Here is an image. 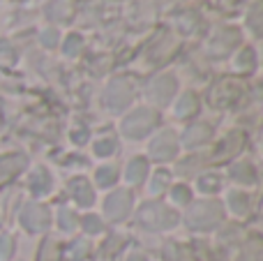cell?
<instances>
[{
  "instance_id": "6da1fadb",
  "label": "cell",
  "mask_w": 263,
  "mask_h": 261,
  "mask_svg": "<svg viewBox=\"0 0 263 261\" xmlns=\"http://www.w3.org/2000/svg\"><path fill=\"white\" fill-rule=\"evenodd\" d=\"M222 217V208H219L217 201H203V203H196L192 208V213L187 215V225L194 227V229H210L215 227Z\"/></svg>"
},
{
  "instance_id": "7a4b0ae2",
  "label": "cell",
  "mask_w": 263,
  "mask_h": 261,
  "mask_svg": "<svg viewBox=\"0 0 263 261\" xmlns=\"http://www.w3.org/2000/svg\"><path fill=\"white\" fill-rule=\"evenodd\" d=\"M139 220L148 229H168V227L176 225V213H171L159 203H148V206L141 208Z\"/></svg>"
},
{
  "instance_id": "3957f363",
  "label": "cell",
  "mask_w": 263,
  "mask_h": 261,
  "mask_svg": "<svg viewBox=\"0 0 263 261\" xmlns=\"http://www.w3.org/2000/svg\"><path fill=\"white\" fill-rule=\"evenodd\" d=\"M155 120H157V116H155L153 111L139 109V111H134V114H132L129 118L123 123V132L127 134L129 139H141V137H145V134L153 129Z\"/></svg>"
},
{
  "instance_id": "277c9868",
  "label": "cell",
  "mask_w": 263,
  "mask_h": 261,
  "mask_svg": "<svg viewBox=\"0 0 263 261\" xmlns=\"http://www.w3.org/2000/svg\"><path fill=\"white\" fill-rule=\"evenodd\" d=\"M176 153H178V141H176V134L173 132H162L150 143V155H153L155 160H168V157H173Z\"/></svg>"
},
{
  "instance_id": "5b68a950",
  "label": "cell",
  "mask_w": 263,
  "mask_h": 261,
  "mask_svg": "<svg viewBox=\"0 0 263 261\" xmlns=\"http://www.w3.org/2000/svg\"><path fill=\"white\" fill-rule=\"evenodd\" d=\"M21 225L28 231H44L46 225H49V211L40 203H32L21 213Z\"/></svg>"
},
{
  "instance_id": "8992f818",
  "label": "cell",
  "mask_w": 263,
  "mask_h": 261,
  "mask_svg": "<svg viewBox=\"0 0 263 261\" xmlns=\"http://www.w3.org/2000/svg\"><path fill=\"white\" fill-rule=\"evenodd\" d=\"M129 194L125 192V190H118L116 194H111L109 199H106V215L111 217V220H123V217H127L129 213Z\"/></svg>"
},
{
  "instance_id": "52a82bcc",
  "label": "cell",
  "mask_w": 263,
  "mask_h": 261,
  "mask_svg": "<svg viewBox=\"0 0 263 261\" xmlns=\"http://www.w3.org/2000/svg\"><path fill=\"white\" fill-rule=\"evenodd\" d=\"M30 190L32 194H37V197H42V194H46L51 190V176L46 169H37L35 174L30 176Z\"/></svg>"
},
{
  "instance_id": "ba28073f",
  "label": "cell",
  "mask_w": 263,
  "mask_h": 261,
  "mask_svg": "<svg viewBox=\"0 0 263 261\" xmlns=\"http://www.w3.org/2000/svg\"><path fill=\"white\" fill-rule=\"evenodd\" d=\"M173 88H176V83H173V79H159L157 83H155L153 88H150V97H155L157 102H168V97H171Z\"/></svg>"
},
{
  "instance_id": "9c48e42d",
  "label": "cell",
  "mask_w": 263,
  "mask_h": 261,
  "mask_svg": "<svg viewBox=\"0 0 263 261\" xmlns=\"http://www.w3.org/2000/svg\"><path fill=\"white\" fill-rule=\"evenodd\" d=\"M72 194H74V199L79 201V206H90L92 203V190L83 178H79V180H74L72 183Z\"/></svg>"
},
{
  "instance_id": "30bf717a",
  "label": "cell",
  "mask_w": 263,
  "mask_h": 261,
  "mask_svg": "<svg viewBox=\"0 0 263 261\" xmlns=\"http://www.w3.org/2000/svg\"><path fill=\"white\" fill-rule=\"evenodd\" d=\"M145 174H148V164H145V160L136 157V160L129 162V166H127V180L129 183H141V180L145 178Z\"/></svg>"
},
{
  "instance_id": "8fae6325",
  "label": "cell",
  "mask_w": 263,
  "mask_h": 261,
  "mask_svg": "<svg viewBox=\"0 0 263 261\" xmlns=\"http://www.w3.org/2000/svg\"><path fill=\"white\" fill-rule=\"evenodd\" d=\"M127 102H129V92L120 90V86L111 88V92H109V106H114V109H123Z\"/></svg>"
},
{
  "instance_id": "7c38bea8",
  "label": "cell",
  "mask_w": 263,
  "mask_h": 261,
  "mask_svg": "<svg viewBox=\"0 0 263 261\" xmlns=\"http://www.w3.org/2000/svg\"><path fill=\"white\" fill-rule=\"evenodd\" d=\"M116 169L114 166H102V169H97V185H100V188H109V185H114L116 183Z\"/></svg>"
},
{
  "instance_id": "4fadbf2b",
  "label": "cell",
  "mask_w": 263,
  "mask_h": 261,
  "mask_svg": "<svg viewBox=\"0 0 263 261\" xmlns=\"http://www.w3.org/2000/svg\"><path fill=\"white\" fill-rule=\"evenodd\" d=\"M229 203H231V211L233 213H238V215H242V213L247 211V197L242 192H231L229 194Z\"/></svg>"
},
{
  "instance_id": "5bb4252c",
  "label": "cell",
  "mask_w": 263,
  "mask_h": 261,
  "mask_svg": "<svg viewBox=\"0 0 263 261\" xmlns=\"http://www.w3.org/2000/svg\"><path fill=\"white\" fill-rule=\"evenodd\" d=\"M205 137H208V127H192V129H187V134H185V143L187 146H196V143H201Z\"/></svg>"
},
{
  "instance_id": "9a60e30c",
  "label": "cell",
  "mask_w": 263,
  "mask_h": 261,
  "mask_svg": "<svg viewBox=\"0 0 263 261\" xmlns=\"http://www.w3.org/2000/svg\"><path fill=\"white\" fill-rule=\"evenodd\" d=\"M58 225H60V229L72 231V229H74V225H77V217H74V213H72V211L63 208V211L58 213Z\"/></svg>"
},
{
  "instance_id": "2e32d148",
  "label": "cell",
  "mask_w": 263,
  "mask_h": 261,
  "mask_svg": "<svg viewBox=\"0 0 263 261\" xmlns=\"http://www.w3.org/2000/svg\"><path fill=\"white\" fill-rule=\"evenodd\" d=\"M114 151H116V141H114V139H102V141L95 143V153H97L100 157L111 155Z\"/></svg>"
},
{
  "instance_id": "e0dca14e",
  "label": "cell",
  "mask_w": 263,
  "mask_h": 261,
  "mask_svg": "<svg viewBox=\"0 0 263 261\" xmlns=\"http://www.w3.org/2000/svg\"><path fill=\"white\" fill-rule=\"evenodd\" d=\"M233 178L252 183V180H254V171H252L247 164H238V166H233Z\"/></svg>"
},
{
  "instance_id": "ac0fdd59",
  "label": "cell",
  "mask_w": 263,
  "mask_h": 261,
  "mask_svg": "<svg viewBox=\"0 0 263 261\" xmlns=\"http://www.w3.org/2000/svg\"><path fill=\"white\" fill-rule=\"evenodd\" d=\"M194 109H196V100L192 95H185V97H182V102L178 104L176 111H178V116H187V114H192Z\"/></svg>"
},
{
  "instance_id": "d6986e66",
  "label": "cell",
  "mask_w": 263,
  "mask_h": 261,
  "mask_svg": "<svg viewBox=\"0 0 263 261\" xmlns=\"http://www.w3.org/2000/svg\"><path fill=\"white\" fill-rule=\"evenodd\" d=\"M199 188H201V192H215L219 188V178L217 176H203L199 180Z\"/></svg>"
},
{
  "instance_id": "ffe728a7",
  "label": "cell",
  "mask_w": 263,
  "mask_h": 261,
  "mask_svg": "<svg viewBox=\"0 0 263 261\" xmlns=\"http://www.w3.org/2000/svg\"><path fill=\"white\" fill-rule=\"evenodd\" d=\"M166 183H168V174H166V171H157V176H155L153 183H150V192H155V194L162 192Z\"/></svg>"
},
{
  "instance_id": "44dd1931",
  "label": "cell",
  "mask_w": 263,
  "mask_h": 261,
  "mask_svg": "<svg viewBox=\"0 0 263 261\" xmlns=\"http://www.w3.org/2000/svg\"><path fill=\"white\" fill-rule=\"evenodd\" d=\"M86 254H88V245L86 243H74L72 250H69V259H72V261L86 259Z\"/></svg>"
},
{
  "instance_id": "7402d4cb",
  "label": "cell",
  "mask_w": 263,
  "mask_h": 261,
  "mask_svg": "<svg viewBox=\"0 0 263 261\" xmlns=\"http://www.w3.org/2000/svg\"><path fill=\"white\" fill-rule=\"evenodd\" d=\"M171 197L176 199L178 203H187V201H190V190H187L185 185H176V188H173V192H171Z\"/></svg>"
},
{
  "instance_id": "603a6c76",
  "label": "cell",
  "mask_w": 263,
  "mask_h": 261,
  "mask_svg": "<svg viewBox=\"0 0 263 261\" xmlns=\"http://www.w3.org/2000/svg\"><path fill=\"white\" fill-rule=\"evenodd\" d=\"M83 229L90 231V234H97V231H102V222L95 215H88V217H83Z\"/></svg>"
},
{
  "instance_id": "cb8c5ba5",
  "label": "cell",
  "mask_w": 263,
  "mask_h": 261,
  "mask_svg": "<svg viewBox=\"0 0 263 261\" xmlns=\"http://www.w3.org/2000/svg\"><path fill=\"white\" fill-rule=\"evenodd\" d=\"M12 254V240L9 236H0V259H7Z\"/></svg>"
},
{
  "instance_id": "d4e9b609",
  "label": "cell",
  "mask_w": 263,
  "mask_h": 261,
  "mask_svg": "<svg viewBox=\"0 0 263 261\" xmlns=\"http://www.w3.org/2000/svg\"><path fill=\"white\" fill-rule=\"evenodd\" d=\"M74 141H77V143H83V141H86V132H74Z\"/></svg>"
},
{
  "instance_id": "484cf974",
  "label": "cell",
  "mask_w": 263,
  "mask_h": 261,
  "mask_svg": "<svg viewBox=\"0 0 263 261\" xmlns=\"http://www.w3.org/2000/svg\"><path fill=\"white\" fill-rule=\"evenodd\" d=\"M129 261H145V259H143V257H141V254H136V257H132Z\"/></svg>"
}]
</instances>
